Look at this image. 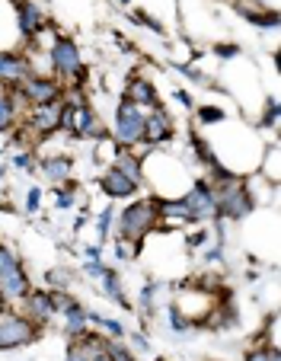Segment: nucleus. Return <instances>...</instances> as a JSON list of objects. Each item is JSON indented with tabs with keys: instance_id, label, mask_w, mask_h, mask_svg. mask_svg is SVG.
Segmentation results:
<instances>
[{
	"instance_id": "1",
	"label": "nucleus",
	"mask_w": 281,
	"mask_h": 361,
	"mask_svg": "<svg viewBox=\"0 0 281 361\" xmlns=\"http://www.w3.org/2000/svg\"><path fill=\"white\" fill-rule=\"evenodd\" d=\"M154 221H157V204L154 202H135L131 208H125V214H122V237L125 240H141L144 233H151Z\"/></svg>"
},
{
	"instance_id": "2",
	"label": "nucleus",
	"mask_w": 281,
	"mask_h": 361,
	"mask_svg": "<svg viewBox=\"0 0 281 361\" xmlns=\"http://www.w3.org/2000/svg\"><path fill=\"white\" fill-rule=\"evenodd\" d=\"M249 212H253V198H249L246 185L240 179H227L224 195L218 198V214H224V218H246Z\"/></svg>"
},
{
	"instance_id": "3",
	"label": "nucleus",
	"mask_w": 281,
	"mask_h": 361,
	"mask_svg": "<svg viewBox=\"0 0 281 361\" xmlns=\"http://www.w3.org/2000/svg\"><path fill=\"white\" fill-rule=\"evenodd\" d=\"M185 208V214H189V221H201V218H211V214H218V195H214V189L208 183H195L192 192L185 198H179Z\"/></svg>"
},
{
	"instance_id": "4",
	"label": "nucleus",
	"mask_w": 281,
	"mask_h": 361,
	"mask_svg": "<svg viewBox=\"0 0 281 361\" xmlns=\"http://www.w3.org/2000/svg\"><path fill=\"white\" fill-rule=\"evenodd\" d=\"M115 137L122 144H135V141H141V137H144V116H141V109H137L135 102H128V99L118 106Z\"/></svg>"
},
{
	"instance_id": "5",
	"label": "nucleus",
	"mask_w": 281,
	"mask_h": 361,
	"mask_svg": "<svg viewBox=\"0 0 281 361\" xmlns=\"http://www.w3.org/2000/svg\"><path fill=\"white\" fill-rule=\"evenodd\" d=\"M35 339V323L23 317H4L0 320V348H16Z\"/></svg>"
},
{
	"instance_id": "6",
	"label": "nucleus",
	"mask_w": 281,
	"mask_h": 361,
	"mask_svg": "<svg viewBox=\"0 0 281 361\" xmlns=\"http://www.w3.org/2000/svg\"><path fill=\"white\" fill-rule=\"evenodd\" d=\"M68 109H70V106H64V102H58V99L42 102V106H35L32 128H35V131H42V135H49V131L61 128V125L68 122Z\"/></svg>"
},
{
	"instance_id": "7",
	"label": "nucleus",
	"mask_w": 281,
	"mask_h": 361,
	"mask_svg": "<svg viewBox=\"0 0 281 361\" xmlns=\"http://www.w3.org/2000/svg\"><path fill=\"white\" fill-rule=\"evenodd\" d=\"M51 64H55V71H61V74H80L83 77L80 51H77V45L70 39H55V45H51Z\"/></svg>"
},
{
	"instance_id": "8",
	"label": "nucleus",
	"mask_w": 281,
	"mask_h": 361,
	"mask_svg": "<svg viewBox=\"0 0 281 361\" xmlns=\"http://www.w3.org/2000/svg\"><path fill=\"white\" fill-rule=\"evenodd\" d=\"M26 294H29V279L23 272V266L10 269L7 275H0V298L13 300V298H26Z\"/></svg>"
},
{
	"instance_id": "9",
	"label": "nucleus",
	"mask_w": 281,
	"mask_h": 361,
	"mask_svg": "<svg viewBox=\"0 0 281 361\" xmlns=\"http://www.w3.org/2000/svg\"><path fill=\"white\" fill-rule=\"evenodd\" d=\"M23 93H26L29 102L42 106V102H51L58 96V83L55 80H42V77H35V80H23Z\"/></svg>"
},
{
	"instance_id": "10",
	"label": "nucleus",
	"mask_w": 281,
	"mask_h": 361,
	"mask_svg": "<svg viewBox=\"0 0 281 361\" xmlns=\"http://www.w3.org/2000/svg\"><path fill=\"white\" fill-rule=\"evenodd\" d=\"M103 192L106 195H112V198H128V195H135V189H137V183H131L128 176H122L118 170H109L103 176Z\"/></svg>"
},
{
	"instance_id": "11",
	"label": "nucleus",
	"mask_w": 281,
	"mask_h": 361,
	"mask_svg": "<svg viewBox=\"0 0 281 361\" xmlns=\"http://www.w3.org/2000/svg\"><path fill=\"white\" fill-rule=\"evenodd\" d=\"M26 310H29V320H49L55 314V304H51V294L45 291H29L26 294Z\"/></svg>"
},
{
	"instance_id": "12",
	"label": "nucleus",
	"mask_w": 281,
	"mask_h": 361,
	"mask_svg": "<svg viewBox=\"0 0 281 361\" xmlns=\"http://www.w3.org/2000/svg\"><path fill=\"white\" fill-rule=\"evenodd\" d=\"M144 137L147 141H166V137H173V122L163 109H157L151 118H144Z\"/></svg>"
},
{
	"instance_id": "13",
	"label": "nucleus",
	"mask_w": 281,
	"mask_h": 361,
	"mask_svg": "<svg viewBox=\"0 0 281 361\" xmlns=\"http://www.w3.org/2000/svg\"><path fill=\"white\" fill-rule=\"evenodd\" d=\"M29 74V64L16 55H0V80H13V83H23Z\"/></svg>"
},
{
	"instance_id": "14",
	"label": "nucleus",
	"mask_w": 281,
	"mask_h": 361,
	"mask_svg": "<svg viewBox=\"0 0 281 361\" xmlns=\"http://www.w3.org/2000/svg\"><path fill=\"white\" fill-rule=\"evenodd\" d=\"M20 29L23 35H35L42 29V13L35 4H20Z\"/></svg>"
},
{
	"instance_id": "15",
	"label": "nucleus",
	"mask_w": 281,
	"mask_h": 361,
	"mask_svg": "<svg viewBox=\"0 0 281 361\" xmlns=\"http://www.w3.org/2000/svg\"><path fill=\"white\" fill-rule=\"evenodd\" d=\"M128 102H147V106H160L157 102V93L151 90V83L147 80H131V87H128V96H125Z\"/></svg>"
},
{
	"instance_id": "16",
	"label": "nucleus",
	"mask_w": 281,
	"mask_h": 361,
	"mask_svg": "<svg viewBox=\"0 0 281 361\" xmlns=\"http://www.w3.org/2000/svg\"><path fill=\"white\" fill-rule=\"evenodd\" d=\"M74 131H80V135H99L96 125H93L89 106H74Z\"/></svg>"
},
{
	"instance_id": "17",
	"label": "nucleus",
	"mask_w": 281,
	"mask_h": 361,
	"mask_svg": "<svg viewBox=\"0 0 281 361\" xmlns=\"http://www.w3.org/2000/svg\"><path fill=\"white\" fill-rule=\"evenodd\" d=\"M115 170L122 173V176H128L131 183H141V160L131 157V154H118Z\"/></svg>"
},
{
	"instance_id": "18",
	"label": "nucleus",
	"mask_w": 281,
	"mask_h": 361,
	"mask_svg": "<svg viewBox=\"0 0 281 361\" xmlns=\"http://www.w3.org/2000/svg\"><path fill=\"white\" fill-rule=\"evenodd\" d=\"M45 173H49V179H55V183H68L70 176V160L68 157H55V160H45Z\"/></svg>"
},
{
	"instance_id": "19",
	"label": "nucleus",
	"mask_w": 281,
	"mask_h": 361,
	"mask_svg": "<svg viewBox=\"0 0 281 361\" xmlns=\"http://www.w3.org/2000/svg\"><path fill=\"white\" fill-rule=\"evenodd\" d=\"M64 314H68V336H83V323H87V317H89L87 310H83L80 304H70Z\"/></svg>"
},
{
	"instance_id": "20",
	"label": "nucleus",
	"mask_w": 281,
	"mask_h": 361,
	"mask_svg": "<svg viewBox=\"0 0 281 361\" xmlns=\"http://www.w3.org/2000/svg\"><path fill=\"white\" fill-rule=\"evenodd\" d=\"M13 116H16L13 99H7V96H0V131H7L10 125H13Z\"/></svg>"
},
{
	"instance_id": "21",
	"label": "nucleus",
	"mask_w": 281,
	"mask_h": 361,
	"mask_svg": "<svg viewBox=\"0 0 281 361\" xmlns=\"http://www.w3.org/2000/svg\"><path fill=\"white\" fill-rule=\"evenodd\" d=\"M103 285H106V291H109L112 300L125 304V294H122V288H118V275L115 272H109V269H106V272H103Z\"/></svg>"
},
{
	"instance_id": "22",
	"label": "nucleus",
	"mask_w": 281,
	"mask_h": 361,
	"mask_svg": "<svg viewBox=\"0 0 281 361\" xmlns=\"http://www.w3.org/2000/svg\"><path fill=\"white\" fill-rule=\"evenodd\" d=\"M103 352L109 355V361H135V355H131L128 348L115 345V342H109V345H103Z\"/></svg>"
},
{
	"instance_id": "23",
	"label": "nucleus",
	"mask_w": 281,
	"mask_h": 361,
	"mask_svg": "<svg viewBox=\"0 0 281 361\" xmlns=\"http://www.w3.org/2000/svg\"><path fill=\"white\" fill-rule=\"evenodd\" d=\"M246 361H281L278 348H259V352H249Z\"/></svg>"
},
{
	"instance_id": "24",
	"label": "nucleus",
	"mask_w": 281,
	"mask_h": 361,
	"mask_svg": "<svg viewBox=\"0 0 281 361\" xmlns=\"http://www.w3.org/2000/svg\"><path fill=\"white\" fill-rule=\"evenodd\" d=\"M20 266V262H16V256L10 250H4V246H0V275H7L10 269H16Z\"/></svg>"
},
{
	"instance_id": "25",
	"label": "nucleus",
	"mask_w": 281,
	"mask_h": 361,
	"mask_svg": "<svg viewBox=\"0 0 281 361\" xmlns=\"http://www.w3.org/2000/svg\"><path fill=\"white\" fill-rule=\"evenodd\" d=\"M68 361H89V348L87 345H77V342H74V345L68 348Z\"/></svg>"
},
{
	"instance_id": "26",
	"label": "nucleus",
	"mask_w": 281,
	"mask_h": 361,
	"mask_svg": "<svg viewBox=\"0 0 281 361\" xmlns=\"http://www.w3.org/2000/svg\"><path fill=\"white\" fill-rule=\"evenodd\" d=\"M170 323H173V329H176V333H182V329H185V317H179L176 307H170Z\"/></svg>"
},
{
	"instance_id": "27",
	"label": "nucleus",
	"mask_w": 281,
	"mask_h": 361,
	"mask_svg": "<svg viewBox=\"0 0 281 361\" xmlns=\"http://www.w3.org/2000/svg\"><path fill=\"white\" fill-rule=\"evenodd\" d=\"M93 320H96V323H103V329H109L112 336H122V326H118L115 320H106V317H93Z\"/></svg>"
},
{
	"instance_id": "28",
	"label": "nucleus",
	"mask_w": 281,
	"mask_h": 361,
	"mask_svg": "<svg viewBox=\"0 0 281 361\" xmlns=\"http://www.w3.org/2000/svg\"><path fill=\"white\" fill-rule=\"evenodd\" d=\"M220 118H224L220 109H201V122H220Z\"/></svg>"
},
{
	"instance_id": "29",
	"label": "nucleus",
	"mask_w": 281,
	"mask_h": 361,
	"mask_svg": "<svg viewBox=\"0 0 281 361\" xmlns=\"http://www.w3.org/2000/svg\"><path fill=\"white\" fill-rule=\"evenodd\" d=\"M39 198H42L39 189H29V195H26V208H29V212H35V208H39Z\"/></svg>"
},
{
	"instance_id": "30",
	"label": "nucleus",
	"mask_w": 281,
	"mask_h": 361,
	"mask_svg": "<svg viewBox=\"0 0 281 361\" xmlns=\"http://www.w3.org/2000/svg\"><path fill=\"white\" fill-rule=\"evenodd\" d=\"M109 221H112V212L106 208V212L99 214V231H103V233H109Z\"/></svg>"
},
{
	"instance_id": "31",
	"label": "nucleus",
	"mask_w": 281,
	"mask_h": 361,
	"mask_svg": "<svg viewBox=\"0 0 281 361\" xmlns=\"http://www.w3.org/2000/svg\"><path fill=\"white\" fill-rule=\"evenodd\" d=\"M275 118H278V102H268V116H266V125H272L275 122Z\"/></svg>"
},
{
	"instance_id": "32",
	"label": "nucleus",
	"mask_w": 281,
	"mask_h": 361,
	"mask_svg": "<svg viewBox=\"0 0 281 361\" xmlns=\"http://www.w3.org/2000/svg\"><path fill=\"white\" fill-rule=\"evenodd\" d=\"M218 55L220 58H233V55H237V45H233V48L230 45H218Z\"/></svg>"
},
{
	"instance_id": "33",
	"label": "nucleus",
	"mask_w": 281,
	"mask_h": 361,
	"mask_svg": "<svg viewBox=\"0 0 281 361\" xmlns=\"http://www.w3.org/2000/svg\"><path fill=\"white\" fill-rule=\"evenodd\" d=\"M87 272H89V275H103V272H106V266H99V262H89Z\"/></svg>"
},
{
	"instance_id": "34",
	"label": "nucleus",
	"mask_w": 281,
	"mask_h": 361,
	"mask_svg": "<svg viewBox=\"0 0 281 361\" xmlns=\"http://www.w3.org/2000/svg\"><path fill=\"white\" fill-rule=\"evenodd\" d=\"M89 361H109V355L103 348H96V352H89Z\"/></svg>"
},
{
	"instance_id": "35",
	"label": "nucleus",
	"mask_w": 281,
	"mask_h": 361,
	"mask_svg": "<svg viewBox=\"0 0 281 361\" xmlns=\"http://www.w3.org/2000/svg\"><path fill=\"white\" fill-rule=\"evenodd\" d=\"M58 204H61V208H70V195H68V192H58Z\"/></svg>"
},
{
	"instance_id": "36",
	"label": "nucleus",
	"mask_w": 281,
	"mask_h": 361,
	"mask_svg": "<svg viewBox=\"0 0 281 361\" xmlns=\"http://www.w3.org/2000/svg\"><path fill=\"white\" fill-rule=\"evenodd\" d=\"M176 99L182 102V106H192V96H189V93H182V90H179V93H176Z\"/></svg>"
},
{
	"instance_id": "37",
	"label": "nucleus",
	"mask_w": 281,
	"mask_h": 361,
	"mask_svg": "<svg viewBox=\"0 0 281 361\" xmlns=\"http://www.w3.org/2000/svg\"><path fill=\"white\" fill-rule=\"evenodd\" d=\"M16 166H20V170H26V166H32V164H29L26 154H20V157H16Z\"/></svg>"
},
{
	"instance_id": "38",
	"label": "nucleus",
	"mask_w": 281,
	"mask_h": 361,
	"mask_svg": "<svg viewBox=\"0 0 281 361\" xmlns=\"http://www.w3.org/2000/svg\"><path fill=\"white\" fill-rule=\"evenodd\" d=\"M0 96H4V80H0Z\"/></svg>"
},
{
	"instance_id": "39",
	"label": "nucleus",
	"mask_w": 281,
	"mask_h": 361,
	"mask_svg": "<svg viewBox=\"0 0 281 361\" xmlns=\"http://www.w3.org/2000/svg\"><path fill=\"white\" fill-rule=\"evenodd\" d=\"M122 4H131V0H122Z\"/></svg>"
}]
</instances>
